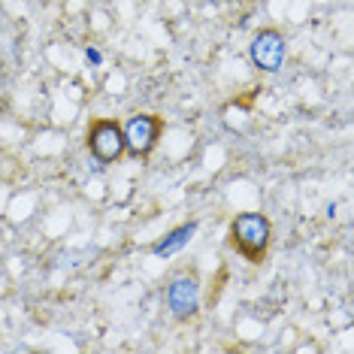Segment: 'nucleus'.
Here are the masks:
<instances>
[{
	"mask_svg": "<svg viewBox=\"0 0 354 354\" xmlns=\"http://www.w3.org/2000/svg\"><path fill=\"white\" fill-rule=\"evenodd\" d=\"M122 131H124V151H131L133 158H146L155 151L160 131H164V122L158 115H149V112H136Z\"/></svg>",
	"mask_w": 354,
	"mask_h": 354,
	"instance_id": "obj_3",
	"label": "nucleus"
},
{
	"mask_svg": "<svg viewBox=\"0 0 354 354\" xmlns=\"http://www.w3.org/2000/svg\"><path fill=\"white\" fill-rule=\"evenodd\" d=\"M85 142L97 164H115V160L124 155V131H122V124L112 122V118L91 122Z\"/></svg>",
	"mask_w": 354,
	"mask_h": 354,
	"instance_id": "obj_2",
	"label": "nucleus"
},
{
	"mask_svg": "<svg viewBox=\"0 0 354 354\" xmlns=\"http://www.w3.org/2000/svg\"><path fill=\"white\" fill-rule=\"evenodd\" d=\"M227 239L236 248V254H243L248 263H263L267 248L272 243V224L261 212H243L230 221Z\"/></svg>",
	"mask_w": 354,
	"mask_h": 354,
	"instance_id": "obj_1",
	"label": "nucleus"
},
{
	"mask_svg": "<svg viewBox=\"0 0 354 354\" xmlns=\"http://www.w3.org/2000/svg\"><path fill=\"white\" fill-rule=\"evenodd\" d=\"M167 306L179 321H188L200 312V285L194 272H182L167 288Z\"/></svg>",
	"mask_w": 354,
	"mask_h": 354,
	"instance_id": "obj_4",
	"label": "nucleus"
},
{
	"mask_svg": "<svg viewBox=\"0 0 354 354\" xmlns=\"http://www.w3.org/2000/svg\"><path fill=\"white\" fill-rule=\"evenodd\" d=\"M285 37L279 30H261L254 39H252V64L263 73H276V70L285 64Z\"/></svg>",
	"mask_w": 354,
	"mask_h": 354,
	"instance_id": "obj_5",
	"label": "nucleus"
},
{
	"mask_svg": "<svg viewBox=\"0 0 354 354\" xmlns=\"http://www.w3.org/2000/svg\"><path fill=\"white\" fill-rule=\"evenodd\" d=\"M197 233V224L191 221V224H182V227H176L170 236L164 239V243H155L151 245V254H158V257H167V254H173V252H179V248L188 243L191 236H194Z\"/></svg>",
	"mask_w": 354,
	"mask_h": 354,
	"instance_id": "obj_6",
	"label": "nucleus"
}]
</instances>
